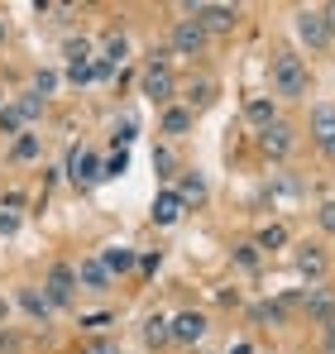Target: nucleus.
Here are the masks:
<instances>
[{"label":"nucleus","mask_w":335,"mask_h":354,"mask_svg":"<svg viewBox=\"0 0 335 354\" xmlns=\"http://www.w3.org/2000/svg\"><path fill=\"white\" fill-rule=\"evenodd\" d=\"M307 86H311L307 62L297 58V53H278V58H273V96L297 101V96H307Z\"/></svg>","instance_id":"1"},{"label":"nucleus","mask_w":335,"mask_h":354,"mask_svg":"<svg viewBox=\"0 0 335 354\" xmlns=\"http://www.w3.org/2000/svg\"><path fill=\"white\" fill-rule=\"evenodd\" d=\"M187 10V19H197L206 34H230L235 24H239V10L235 5H211V0H192V5H182Z\"/></svg>","instance_id":"2"},{"label":"nucleus","mask_w":335,"mask_h":354,"mask_svg":"<svg viewBox=\"0 0 335 354\" xmlns=\"http://www.w3.org/2000/svg\"><path fill=\"white\" fill-rule=\"evenodd\" d=\"M139 91L154 101V106H163L168 111V101H172V91H177V82H172V67H168L163 53H154V62L144 67V77H139Z\"/></svg>","instance_id":"3"},{"label":"nucleus","mask_w":335,"mask_h":354,"mask_svg":"<svg viewBox=\"0 0 335 354\" xmlns=\"http://www.w3.org/2000/svg\"><path fill=\"white\" fill-rule=\"evenodd\" d=\"M297 34H302V44H311L316 53L321 48H331V24H326V10H297Z\"/></svg>","instance_id":"4"},{"label":"nucleus","mask_w":335,"mask_h":354,"mask_svg":"<svg viewBox=\"0 0 335 354\" xmlns=\"http://www.w3.org/2000/svg\"><path fill=\"white\" fill-rule=\"evenodd\" d=\"M77 288H82V283H77V268H67V263H53L48 278H44V297H48L53 306H67V301L77 297Z\"/></svg>","instance_id":"5"},{"label":"nucleus","mask_w":335,"mask_h":354,"mask_svg":"<svg viewBox=\"0 0 335 354\" xmlns=\"http://www.w3.org/2000/svg\"><path fill=\"white\" fill-rule=\"evenodd\" d=\"M67 177H72L77 187H91V182L106 177V163H101L91 149H72V158H67Z\"/></svg>","instance_id":"6"},{"label":"nucleus","mask_w":335,"mask_h":354,"mask_svg":"<svg viewBox=\"0 0 335 354\" xmlns=\"http://www.w3.org/2000/svg\"><path fill=\"white\" fill-rule=\"evenodd\" d=\"M201 48H206V29H201L197 19H177V24H172V53L197 58Z\"/></svg>","instance_id":"7"},{"label":"nucleus","mask_w":335,"mask_h":354,"mask_svg":"<svg viewBox=\"0 0 335 354\" xmlns=\"http://www.w3.org/2000/svg\"><path fill=\"white\" fill-rule=\"evenodd\" d=\"M311 139L321 144L326 158H335V106H316L311 111Z\"/></svg>","instance_id":"8"},{"label":"nucleus","mask_w":335,"mask_h":354,"mask_svg":"<svg viewBox=\"0 0 335 354\" xmlns=\"http://www.w3.org/2000/svg\"><path fill=\"white\" fill-rule=\"evenodd\" d=\"M77 283H82L87 292H106V288H111V268L101 263V254H96V259H82V263H77Z\"/></svg>","instance_id":"9"},{"label":"nucleus","mask_w":335,"mask_h":354,"mask_svg":"<svg viewBox=\"0 0 335 354\" xmlns=\"http://www.w3.org/2000/svg\"><path fill=\"white\" fill-rule=\"evenodd\" d=\"M206 335V316L201 311H182V316H172V340L177 345H197Z\"/></svg>","instance_id":"10"},{"label":"nucleus","mask_w":335,"mask_h":354,"mask_svg":"<svg viewBox=\"0 0 335 354\" xmlns=\"http://www.w3.org/2000/svg\"><path fill=\"white\" fill-rule=\"evenodd\" d=\"M244 120H249V124H254L259 134H264L269 124H278V111H273V96H249V101H244Z\"/></svg>","instance_id":"11"},{"label":"nucleus","mask_w":335,"mask_h":354,"mask_svg":"<svg viewBox=\"0 0 335 354\" xmlns=\"http://www.w3.org/2000/svg\"><path fill=\"white\" fill-rule=\"evenodd\" d=\"M182 211H187V201H182V192H159V201H154V221L159 225H177L182 221Z\"/></svg>","instance_id":"12"},{"label":"nucleus","mask_w":335,"mask_h":354,"mask_svg":"<svg viewBox=\"0 0 335 354\" xmlns=\"http://www.w3.org/2000/svg\"><path fill=\"white\" fill-rule=\"evenodd\" d=\"M259 144H264V153H269V158H287V153H292V129L278 120V124H269V129L259 134Z\"/></svg>","instance_id":"13"},{"label":"nucleus","mask_w":335,"mask_h":354,"mask_svg":"<svg viewBox=\"0 0 335 354\" xmlns=\"http://www.w3.org/2000/svg\"><path fill=\"white\" fill-rule=\"evenodd\" d=\"M302 306H307V316H311V321H321V326H331V321H335V297L326 292L321 283L307 292V301H302Z\"/></svg>","instance_id":"14"},{"label":"nucleus","mask_w":335,"mask_h":354,"mask_svg":"<svg viewBox=\"0 0 335 354\" xmlns=\"http://www.w3.org/2000/svg\"><path fill=\"white\" fill-rule=\"evenodd\" d=\"M297 273L311 278V283H321V278H326V254H321L316 244H302V249H297Z\"/></svg>","instance_id":"15"},{"label":"nucleus","mask_w":335,"mask_h":354,"mask_svg":"<svg viewBox=\"0 0 335 354\" xmlns=\"http://www.w3.org/2000/svg\"><path fill=\"white\" fill-rule=\"evenodd\" d=\"M101 263L111 268V278H115V273H129V268L139 263V254H134V249H125V244H111V249H101Z\"/></svg>","instance_id":"16"},{"label":"nucleus","mask_w":335,"mask_h":354,"mask_svg":"<svg viewBox=\"0 0 335 354\" xmlns=\"http://www.w3.org/2000/svg\"><path fill=\"white\" fill-rule=\"evenodd\" d=\"M159 124H163V134H187L192 129V111L187 106H168L163 115H159Z\"/></svg>","instance_id":"17"},{"label":"nucleus","mask_w":335,"mask_h":354,"mask_svg":"<svg viewBox=\"0 0 335 354\" xmlns=\"http://www.w3.org/2000/svg\"><path fill=\"white\" fill-rule=\"evenodd\" d=\"M129 58V39H125V34H120V29H111V34H106V44H101V62H125Z\"/></svg>","instance_id":"18"},{"label":"nucleus","mask_w":335,"mask_h":354,"mask_svg":"<svg viewBox=\"0 0 335 354\" xmlns=\"http://www.w3.org/2000/svg\"><path fill=\"white\" fill-rule=\"evenodd\" d=\"M39 149H44V144H39V134H29V129H24V134L15 139L10 158H15V163H34V158H39Z\"/></svg>","instance_id":"19"},{"label":"nucleus","mask_w":335,"mask_h":354,"mask_svg":"<svg viewBox=\"0 0 335 354\" xmlns=\"http://www.w3.org/2000/svg\"><path fill=\"white\" fill-rule=\"evenodd\" d=\"M19 301H24V311H29V316H39V321H48V311H53V301H48V297H39L34 288H24Z\"/></svg>","instance_id":"20"},{"label":"nucleus","mask_w":335,"mask_h":354,"mask_svg":"<svg viewBox=\"0 0 335 354\" xmlns=\"http://www.w3.org/2000/svg\"><path fill=\"white\" fill-rule=\"evenodd\" d=\"M24 124H29V120H24V111H19L15 101L0 111V129H5V134H15V139H19V134H24Z\"/></svg>","instance_id":"21"},{"label":"nucleus","mask_w":335,"mask_h":354,"mask_svg":"<svg viewBox=\"0 0 335 354\" xmlns=\"http://www.w3.org/2000/svg\"><path fill=\"white\" fill-rule=\"evenodd\" d=\"M62 53H67V67L96 62V58H91V44H87V39H67V44H62Z\"/></svg>","instance_id":"22"},{"label":"nucleus","mask_w":335,"mask_h":354,"mask_svg":"<svg viewBox=\"0 0 335 354\" xmlns=\"http://www.w3.org/2000/svg\"><path fill=\"white\" fill-rule=\"evenodd\" d=\"M177 192H182V201H206V177H201V173H187Z\"/></svg>","instance_id":"23"},{"label":"nucleus","mask_w":335,"mask_h":354,"mask_svg":"<svg viewBox=\"0 0 335 354\" xmlns=\"http://www.w3.org/2000/svg\"><path fill=\"white\" fill-rule=\"evenodd\" d=\"M144 340H149V345H168V340H172V321L154 316V321L144 326Z\"/></svg>","instance_id":"24"},{"label":"nucleus","mask_w":335,"mask_h":354,"mask_svg":"<svg viewBox=\"0 0 335 354\" xmlns=\"http://www.w3.org/2000/svg\"><path fill=\"white\" fill-rule=\"evenodd\" d=\"M254 244H259V249H282V244H287V230H282V225H269V230H259Z\"/></svg>","instance_id":"25"},{"label":"nucleus","mask_w":335,"mask_h":354,"mask_svg":"<svg viewBox=\"0 0 335 354\" xmlns=\"http://www.w3.org/2000/svg\"><path fill=\"white\" fill-rule=\"evenodd\" d=\"M34 91H39V96L57 91V72H48V67H44V72H34Z\"/></svg>","instance_id":"26"},{"label":"nucleus","mask_w":335,"mask_h":354,"mask_svg":"<svg viewBox=\"0 0 335 354\" xmlns=\"http://www.w3.org/2000/svg\"><path fill=\"white\" fill-rule=\"evenodd\" d=\"M211 91H216L211 82H201V86L192 82V96H187V101H192V106H211Z\"/></svg>","instance_id":"27"},{"label":"nucleus","mask_w":335,"mask_h":354,"mask_svg":"<svg viewBox=\"0 0 335 354\" xmlns=\"http://www.w3.org/2000/svg\"><path fill=\"white\" fill-rule=\"evenodd\" d=\"M235 259H239L244 268H259V244H239V249H235Z\"/></svg>","instance_id":"28"},{"label":"nucleus","mask_w":335,"mask_h":354,"mask_svg":"<svg viewBox=\"0 0 335 354\" xmlns=\"http://www.w3.org/2000/svg\"><path fill=\"white\" fill-rule=\"evenodd\" d=\"M316 221H321V230H326V235H335V201H321Z\"/></svg>","instance_id":"29"},{"label":"nucleus","mask_w":335,"mask_h":354,"mask_svg":"<svg viewBox=\"0 0 335 354\" xmlns=\"http://www.w3.org/2000/svg\"><path fill=\"white\" fill-rule=\"evenodd\" d=\"M125 168H129V153H125V149H120L115 158H106V177H120Z\"/></svg>","instance_id":"30"},{"label":"nucleus","mask_w":335,"mask_h":354,"mask_svg":"<svg viewBox=\"0 0 335 354\" xmlns=\"http://www.w3.org/2000/svg\"><path fill=\"white\" fill-rule=\"evenodd\" d=\"M254 316H259V321H273V326H278V321H282V306H278V301H273V306L264 301V306H254Z\"/></svg>","instance_id":"31"},{"label":"nucleus","mask_w":335,"mask_h":354,"mask_svg":"<svg viewBox=\"0 0 335 354\" xmlns=\"http://www.w3.org/2000/svg\"><path fill=\"white\" fill-rule=\"evenodd\" d=\"M82 354H120V345H115V340H91Z\"/></svg>","instance_id":"32"},{"label":"nucleus","mask_w":335,"mask_h":354,"mask_svg":"<svg viewBox=\"0 0 335 354\" xmlns=\"http://www.w3.org/2000/svg\"><path fill=\"white\" fill-rule=\"evenodd\" d=\"M19 230V216L15 211H0V235H15Z\"/></svg>","instance_id":"33"},{"label":"nucleus","mask_w":335,"mask_h":354,"mask_svg":"<svg viewBox=\"0 0 335 354\" xmlns=\"http://www.w3.org/2000/svg\"><path fill=\"white\" fill-rule=\"evenodd\" d=\"M154 168H159L163 177H172V158H168V153H154Z\"/></svg>","instance_id":"34"},{"label":"nucleus","mask_w":335,"mask_h":354,"mask_svg":"<svg viewBox=\"0 0 335 354\" xmlns=\"http://www.w3.org/2000/svg\"><path fill=\"white\" fill-rule=\"evenodd\" d=\"M326 354H335V321L326 326Z\"/></svg>","instance_id":"35"},{"label":"nucleus","mask_w":335,"mask_h":354,"mask_svg":"<svg viewBox=\"0 0 335 354\" xmlns=\"http://www.w3.org/2000/svg\"><path fill=\"white\" fill-rule=\"evenodd\" d=\"M326 24H331V34H335V5H326Z\"/></svg>","instance_id":"36"},{"label":"nucleus","mask_w":335,"mask_h":354,"mask_svg":"<svg viewBox=\"0 0 335 354\" xmlns=\"http://www.w3.org/2000/svg\"><path fill=\"white\" fill-rule=\"evenodd\" d=\"M230 354H254V350H249V345H235V350H230Z\"/></svg>","instance_id":"37"},{"label":"nucleus","mask_w":335,"mask_h":354,"mask_svg":"<svg viewBox=\"0 0 335 354\" xmlns=\"http://www.w3.org/2000/svg\"><path fill=\"white\" fill-rule=\"evenodd\" d=\"M5 34H10V24H5V19H0V44H5Z\"/></svg>","instance_id":"38"},{"label":"nucleus","mask_w":335,"mask_h":354,"mask_svg":"<svg viewBox=\"0 0 335 354\" xmlns=\"http://www.w3.org/2000/svg\"><path fill=\"white\" fill-rule=\"evenodd\" d=\"M0 111H5V106H0Z\"/></svg>","instance_id":"39"}]
</instances>
